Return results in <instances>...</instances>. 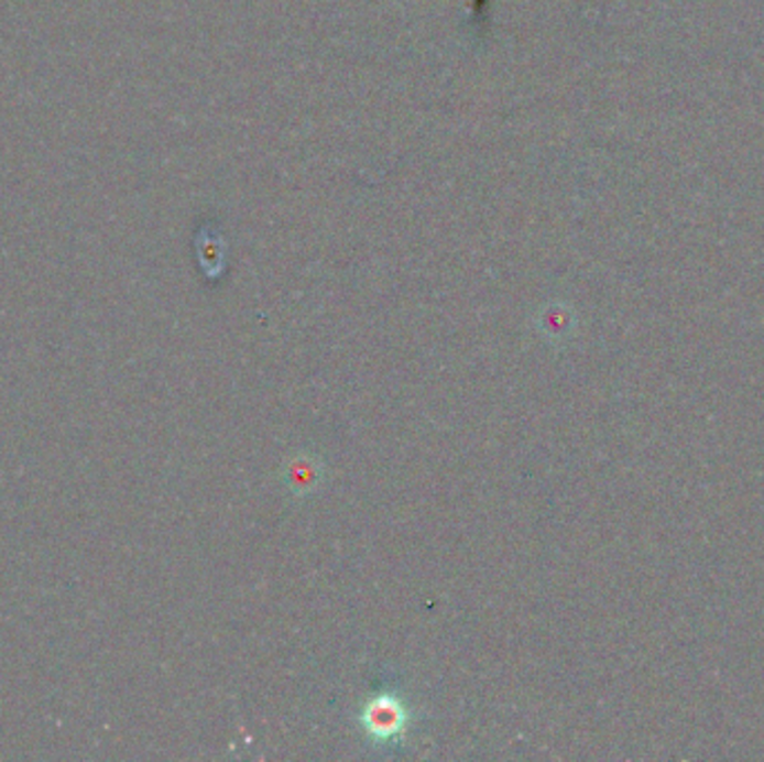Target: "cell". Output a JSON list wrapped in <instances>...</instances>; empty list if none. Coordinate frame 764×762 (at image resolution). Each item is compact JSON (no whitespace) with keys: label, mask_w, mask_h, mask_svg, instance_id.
I'll return each mask as SVG.
<instances>
[{"label":"cell","mask_w":764,"mask_h":762,"mask_svg":"<svg viewBox=\"0 0 764 762\" xmlns=\"http://www.w3.org/2000/svg\"><path fill=\"white\" fill-rule=\"evenodd\" d=\"M401 709L396 705H388V703H378L375 707H371L369 711V729L382 733V736H390L394 731H399L401 727Z\"/></svg>","instance_id":"cell-1"}]
</instances>
